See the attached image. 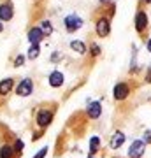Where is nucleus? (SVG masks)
Wrapping results in <instances>:
<instances>
[{"label": "nucleus", "instance_id": "25", "mask_svg": "<svg viewBox=\"0 0 151 158\" xmlns=\"http://www.w3.org/2000/svg\"><path fill=\"white\" fill-rule=\"evenodd\" d=\"M2 32H4V23L0 21V34H2Z\"/></svg>", "mask_w": 151, "mask_h": 158}, {"label": "nucleus", "instance_id": "4", "mask_svg": "<svg viewBox=\"0 0 151 158\" xmlns=\"http://www.w3.org/2000/svg\"><path fill=\"white\" fill-rule=\"evenodd\" d=\"M14 18V4L12 0H0V21L6 23Z\"/></svg>", "mask_w": 151, "mask_h": 158}, {"label": "nucleus", "instance_id": "3", "mask_svg": "<svg viewBox=\"0 0 151 158\" xmlns=\"http://www.w3.org/2000/svg\"><path fill=\"white\" fill-rule=\"evenodd\" d=\"M55 118V113L51 111V109H39L37 114H35V123L39 127L40 130H44L46 127H49L51 121Z\"/></svg>", "mask_w": 151, "mask_h": 158}, {"label": "nucleus", "instance_id": "24", "mask_svg": "<svg viewBox=\"0 0 151 158\" xmlns=\"http://www.w3.org/2000/svg\"><path fill=\"white\" fill-rule=\"evenodd\" d=\"M146 48H148V51H151V39L148 40V44H146Z\"/></svg>", "mask_w": 151, "mask_h": 158}, {"label": "nucleus", "instance_id": "12", "mask_svg": "<svg viewBox=\"0 0 151 158\" xmlns=\"http://www.w3.org/2000/svg\"><path fill=\"white\" fill-rule=\"evenodd\" d=\"M49 85L53 88H60L63 85V74L60 70H55V72L49 74Z\"/></svg>", "mask_w": 151, "mask_h": 158}, {"label": "nucleus", "instance_id": "14", "mask_svg": "<svg viewBox=\"0 0 151 158\" xmlns=\"http://www.w3.org/2000/svg\"><path fill=\"white\" fill-rule=\"evenodd\" d=\"M125 142V134L123 132H116L114 135H112V141H111V148L112 149H118V148H121Z\"/></svg>", "mask_w": 151, "mask_h": 158}, {"label": "nucleus", "instance_id": "20", "mask_svg": "<svg viewBox=\"0 0 151 158\" xmlns=\"http://www.w3.org/2000/svg\"><path fill=\"white\" fill-rule=\"evenodd\" d=\"M90 53H91V56H99V55H100V48H99V44L91 42V44H90Z\"/></svg>", "mask_w": 151, "mask_h": 158}, {"label": "nucleus", "instance_id": "5", "mask_svg": "<svg viewBox=\"0 0 151 158\" xmlns=\"http://www.w3.org/2000/svg\"><path fill=\"white\" fill-rule=\"evenodd\" d=\"M14 91H16V95H19V97H28V95H32V91H34V81H32L30 77L21 79V81H19V83L16 85Z\"/></svg>", "mask_w": 151, "mask_h": 158}, {"label": "nucleus", "instance_id": "10", "mask_svg": "<svg viewBox=\"0 0 151 158\" xmlns=\"http://www.w3.org/2000/svg\"><path fill=\"white\" fill-rule=\"evenodd\" d=\"M146 27H148V16H146V12L139 11L137 16H135V30H137L139 34H142L146 30Z\"/></svg>", "mask_w": 151, "mask_h": 158}, {"label": "nucleus", "instance_id": "17", "mask_svg": "<svg viewBox=\"0 0 151 158\" xmlns=\"http://www.w3.org/2000/svg\"><path fill=\"white\" fill-rule=\"evenodd\" d=\"M39 55H40V44H30V49H28L27 56L30 58V60H35Z\"/></svg>", "mask_w": 151, "mask_h": 158}, {"label": "nucleus", "instance_id": "27", "mask_svg": "<svg viewBox=\"0 0 151 158\" xmlns=\"http://www.w3.org/2000/svg\"><path fill=\"white\" fill-rule=\"evenodd\" d=\"M146 2H148V4H151V0H146Z\"/></svg>", "mask_w": 151, "mask_h": 158}, {"label": "nucleus", "instance_id": "19", "mask_svg": "<svg viewBox=\"0 0 151 158\" xmlns=\"http://www.w3.org/2000/svg\"><path fill=\"white\" fill-rule=\"evenodd\" d=\"M99 146H100V139L99 137H91V141H90V151L97 153L99 151Z\"/></svg>", "mask_w": 151, "mask_h": 158}, {"label": "nucleus", "instance_id": "23", "mask_svg": "<svg viewBox=\"0 0 151 158\" xmlns=\"http://www.w3.org/2000/svg\"><path fill=\"white\" fill-rule=\"evenodd\" d=\"M148 142V144H151V130H148L144 134V144Z\"/></svg>", "mask_w": 151, "mask_h": 158}, {"label": "nucleus", "instance_id": "13", "mask_svg": "<svg viewBox=\"0 0 151 158\" xmlns=\"http://www.w3.org/2000/svg\"><path fill=\"white\" fill-rule=\"evenodd\" d=\"M100 113H102V107H100L99 102H91V104L88 106V116L91 119H97L99 116H100Z\"/></svg>", "mask_w": 151, "mask_h": 158}, {"label": "nucleus", "instance_id": "8", "mask_svg": "<svg viewBox=\"0 0 151 158\" xmlns=\"http://www.w3.org/2000/svg\"><path fill=\"white\" fill-rule=\"evenodd\" d=\"M112 93H114V98H116V100H125L130 93V88H128L127 83H118V85L114 86Z\"/></svg>", "mask_w": 151, "mask_h": 158}, {"label": "nucleus", "instance_id": "16", "mask_svg": "<svg viewBox=\"0 0 151 158\" xmlns=\"http://www.w3.org/2000/svg\"><path fill=\"white\" fill-rule=\"evenodd\" d=\"M70 49L79 53V55H84V53H86V44L81 42V40H72V42H70Z\"/></svg>", "mask_w": 151, "mask_h": 158}, {"label": "nucleus", "instance_id": "9", "mask_svg": "<svg viewBox=\"0 0 151 158\" xmlns=\"http://www.w3.org/2000/svg\"><path fill=\"white\" fill-rule=\"evenodd\" d=\"M144 155V141H134L132 146L128 149V156L130 158H141Z\"/></svg>", "mask_w": 151, "mask_h": 158}, {"label": "nucleus", "instance_id": "2", "mask_svg": "<svg viewBox=\"0 0 151 158\" xmlns=\"http://www.w3.org/2000/svg\"><path fill=\"white\" fill-rule=\"evenodd\" d=\"M95 32L99 37H107L111 34V18L107 14H102V16L95 18Z\"/></svg>", "mask_w": 151, "mask_h": 158}, {"label": "nucleus", "instance_id": "18", "mask_svg": "<svg viewBox=\"0 0 151 158\" xmlns=\"http://www.w3.org/2000/svg\"><path fill=\"white\" fill-rule=\"evenodd\" d=\"M12 148H14V151H16L18 156H21L23 148H25V142H23L21 139H14V144H12Z\"/></svg>", "mask_w": 151, "mask_h": 158}, {"label": "nucleus", "instance_id": "6", "mask_svg": "<svg viewBox=\"0 0 151 158\" xmlns=\"http://www.w3.org/2000/svg\"><path fill=\"white\" fill-rule=\"evenodd\" d=\"M63 27H65V30L67 32H76V30H79L81 27H83V19L79 16H76V14H69V16H65V19H63Z\"/></svg>", "mask_w": 151, "mask_h": 158}, {"label": "nucleus", "instance_id": "22", "mask_svg": "<svg viewBox=\"0 0 151 158\" xmlns=\"http://www.w3.org/2000/svg\"><path fill=\"white\" fill-rule=\"evenodd\" d=\"M46 155H48V148H42V149H40V151L37 153V155H35L34 158H44Z\"/></svg>", "mask_w": 151, "mask_h": 158}, {"label": "nucleus", "instance_id": "26", "mask_svg": "<svg viewBox=\"0 0 151 158\" xmlns=\"http://www.w3.org/2000/svg\"><path fill=\"white\" fill-rule=\"evenodd\" d=\"M107 2H109V0H100V4H107Z\"/></svg>", "mask_w": 151, "mask_h": 158}, {"label": "nucleus", "instance_id": "7", "mask_svg": "<svg viewBox=\"0 0 151 158\" xmlns=\"http://www.w3.org/2000/svg\"><path fill=\"white\" fill-rule=\"evenodd\" d=\"M27 37H28V42H30V44H40V42L46 39V35L42 34V30H40L37 25H34V27L28 28Z\"/></svg>", "mask_w": 151, "mask_h": 158}, {"label": "nucleus", "instance_id": "21", "mask_svg": "<svg viewBox=\"0 0 151 158\" xmlns=\"http://www.w3.org/2000/svg\"><path fill=\"white\" fill-rule=\"evenodd\" d=\"M25 60H27V58L23 56V55H18V56L14 58V62H12V65H14V67H21L23 63H25Z\"/></svg>", "mask_w": 151, "mask_h": 158}, {"label": "nucleus", "instance_id": "1", "mask_svg": "<svg viewBox=\"0 0 151 158\" xmlns=\"http://www.w3.org/2000/svg\"><path fill=\"white\" fill-rule=\"evenodd\" d=\"M16 86V79L14 77H6L0 81V107L7 102V98L11 97L12 90Z\"/></svg>", "mask_w": 151, "mask_h": 158}, {"label": "nucleus", "instance_id": "15", "mask_svg": "<svg viewBox=\"0 0 151 158\" xmlns=\"http://www.w3.org/2000/svg\"><path fill=\"white\" fill-rule=\"evenodd\" d=\"M37 27H39L40 30H42V34H44L46 37L53 34V25H51V21H49V19H42V21H40L39 25H37Z\"/></svg>", "mask_w": 151, "mask_h": 158}, {"label": "nucleus", "instance_id": "11", "mask_svg": "<svg viewBox=\"0 0 151 158\" xmlns=\"http://www.w3.org/2000/svg\"><path fill=\"white\" fill-rule=\"evenodd\" d=\"M0 158H19V156L16 155V151H14L12 144L4 142V144L0 146Z\"/></svg>", "mask_w": 151, "mask_h": 158}]
</instances>
